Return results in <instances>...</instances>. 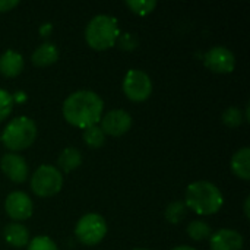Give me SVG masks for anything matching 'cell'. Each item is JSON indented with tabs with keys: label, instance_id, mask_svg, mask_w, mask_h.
Segmentation results:
<instances>
[{
	"label": "cell",
	"instance_id": "1",
	"mask_svg": "<svg viewBox=\"0 0 250 250\" xmlns=\"http://www.w3.org/2000/svg\"><path fill=\"white\" fill-rule=\"evenodd\" d=\"M103 98L91 89L75 91L63 103L64 120L69 125L83 130L86 127L98 125L103 117Z\"/></svg>",
	"mask_w": 250,
	"mask_h": 250
},
{
	"label": "cell",
	"instance_id": "2",
	"mask_svg": "<svg viewBox=\"0 0 250 250\" xmlns=\"http://www.w3.org/2000/svg\"><path fill=\"white\" fill-rule=\"evenodd\" d=\"M185 204L198 215H214L224 205V196L217 185L208 180H198L188 186Z\"/></svg>",
	"mask_w": 250,
	"mask_h": 250
},
{
	"label": "cell",
	"instance_id": "3",
	"mask_svg": "<svg viewBox=\"0 0 250 250\" xmlns=\"http://www.w3.org/2000/svg\"><path fill=\"white\" fill-rule=\"evenodd\" d=\"M120 35L119 22L110 15L94 16L85 28L86 44L97 51H104L111 48Z\"/></svg>",
	"mask_w": 250,
	"mask_h": 250
},
{
	"label": "cell",
	"instance_id": "4",
	"mask_svg": "<svg viewBox=\"0 0 250 250\" xmlns=\"http://www.w3.org/2000/svg\"><path fill=\"white\" fill-rule=\"evenodd\" d=\"M37 138V125L26 116L12 119L1 132V144L13 152L29 148Z\"/></svg>",
	"mask_w": 250,
	"mask_h": 250
},
{
	"label": "cell",
	"instance_id": "5",
	"mask_svg": "<svg viewBox=\"0 0 250 250\" xmlns=\"http://www.w3.org/2000/svg\"><path fill=\"white\" fill-rule=\"evenodd\" d=\"M63 188V173L50 164L40 166L31 176V190L38 198H51Z\"/></svg>",
	"mask_w": 250,
	"mask_h": 250
},
{
	"label": "cell",
	"instance_id": "6",
	"mask_svg": "<svg viewBox=\"0 0 250 250\" xmlns=\"http://www.w3.org/2000/svg\"><path fill=\"white\" fill-rule=\"evenodd\" d=\"M108 231L107 221L104 217L95 212L85 214L75 226V237L85 246H95L101 243Z\"/></svg>",
	"mask_w": 250,
	"mask_h": 250
},
{
	"label": "cell",
	"instance_id": "7",
	"mask_svg": "<svg viewBox=\"0 0 250 250\" xmlns=\"http://www.w3.org/2000/svg\"><path fill=\"white\" fill-rule=\"evenodd\" d=\"M125 95L135 103L148 100L152 94V81L149 75L141 69H130L126 72L122 83Z\"/></svg>",
	"mask_w": 250,
	"mask_h": 250
},
{
	"label": "cell",
	"instance_id": "8",
	"mask_svg": "<svg viewBox=\"0 0 250 250\" xmlns=\"http://www.w3.org/2000/svg\"><path fill=\"white\" fill-rule=\"evenodd\" d=\"M204 63L211 72L226 75V73H231L234 70L236 57L230 48H227L224 45H215L205 53Z\"/></svg>",
	"mask_w": 250,
	"mask_h": 250
},
{
	"label": "cell",
	"instance_id": "9",
	"mask_svg": "<svg viewBox=\"0 0 250 250\" xmlns=\"http://www.w3.org/2000/svg\"><path fill=\"white\" fill-rule=\"evenodd\" d=\"M4 211L15 223L28 220L34 212V204L31 198L21 190L10 192L4 199Z\"/></svg>",
	"mask_w": 250,
	"mask_h": 250
},
{
	"label": "cell",
	"instance_id": "10",
	"mask_svg": "<svg viewBox=\"0 0 250 250\" xmlns=\"http://www.w3.org/2000/svg\"><path fill=\"white\" fill-rule=\"evenodd\" d=\"M100 122H101L100 127L104 132V135H110L116 138L127 133L132 127V116L122 108L105 113Z\"/></svg>",
	"mask_w": 250,
	"mask_h": 250
},
{
	"label": "cell",
	"instance_id": "11",
	"mask_svg": "<svg viewBox=\"0 0 250 250\" xmlns=\"http://www.w3.org/2000/svg\"><path fill=\"white\" fill-rule=\"evenodd\" d=\"M0 168L4 173V176H7V179L13 183H23L29 174L28 163L25 161L23 157L15 152H7L1 157Z\"/></svg>",
	"mask_w": 250,
	"mask_h": 250
},
{
	"label": "cell",
	"instance_id": "12",
	"mask_svg": "<svg viewBox=\"0 0 250 250\" xmlns=\"http://www.w3.org/2000/svg\"><path fill=\"white\" fill-rule=\"evenodd\" d=\"M243 245V236L233 229H221L209 237L211 250H242Z\"/></svg>",
	"mask_w": 250,
	"mask_h": 250
},
{
	"label": "cell",
	"instance_id": "13",
	"mask_svg": "<svg viewBox=\"0 0 250 250\" xmlns=\"http://www.w3.org/2000/svg\"><path fill=\"white\" fill-rule=\"evenodd\" d=\"M3 239L12 248H25L29 243V230L21 223H9L3 229Z\"/></svg>",
	"mask_w": 250,
	"mask_h": 250
},
{
	"label": "cell",
	"instance_id": "14",
	"mask_svg": "<svg viewBox=\"0 0 250 250\" xmlns=\"http://www.w3.org/2000/svg\"><path fill=\"white\" fill-rule=\"evenodd\" d=\"M25 62L21 53L15 50H6L0 56V73L6 78H15L23 70Z\"/></svg>",
	"mask_w": 250,
	"mask_h": 250
},
{
	"label": "cell",
	"instance_id": "15",
	"mask_svg": "<svg viewBox=\"0 0 250 250\" xmlns=\"http://www.w3.org/2000/svg\"><path fill=\"white\" fill-rule=\"evenodd\" d=\"M57 60H59V50H57L56 44H53V42H42L41 45H38L34 50V53L31 56V62L37 67L51 66Z\"/></svg>",
	"mask_w": 250,
	"mask_h": 250
},
{
	"label": "cell",
	"instance_id": "16",
	"mask_svg": "<svg viewBox=\"0 0 250 250\" xmlns=\"http://www.w3.org/2000/svg\"><path fill=\"white\" fill-rule=\"evenodd\" d=\"M231 171L242 180H250V148L243 146L234 152L230 161Z\"/></svg>",
	"mask_w": 250,
	"mask_h": 250
},
{
	"label": "cell",
	"instance_id": "17",
	"mask_svg": "<svg viewBox=\"0 0 250 250\" xmlns=\"http://www.w3.org/2000/svg\"><path fill=\"white\" fill-rule=\"evenodd\" d=\"M81 164H82V154L79 149H76L73 146L64 148L57 158V166H59L57 168L64 173H70V171L76 170Z\"/></svg>",
	"mask_w": 250,
	"mask_h": 250
},
{
	"label": "cell",
	"instance_id": "18",
	"mask_svg": "<svg viewBox=\"0 0 250 250\" xmlns=\"http://www.w3.org/2000/svg\"><path fill=\"white\" fill-rule=\"evenodd\" d=\"M188 236L195 240V242H202V240H207L211 237L212 234V229L208 223L202 221V220H195L192 223L188 224Z\"/></svg>",
	"mask_w": 250,
	"mask_h": 250
},
{
	"label": "cell",
	"instance_id": "19",
	"mask_svg": "<svg viewBox=\"0 0 250 250\" xmlns=\"http://www.w3.org/2000/svg\"><path fill=\"white\" fill-rule=\"evenodd\" d=\"M188 214V207L183 201H174L171 204L167 205L166 211H164V217L170 224H179L180 221L185 220Z\"/></svg>",
	"mask_w": 250,
	"mask_h": 250
},
{
	"label": "cell",
	"instance_id": "20",
	"mask_svg": "<svg viewBox=\"0 0 250 250\" xmlns=\"http://www.w3.org/2000/svg\"><path fill=\"white\" fill-rule=\"evenodd\" d=\"M83 142L85 145H88L89 148H101L105 142V135L104 132L101 130V127L98 125L95 126H91V127H86L83 130Z\"/></svg>",
	"mask_w": 250,
	"mask_h": 250
},
{
	"label": "cell",
	"instance_id": "21",
	"mask_svg": "<svg viewBox=\"0 0 250 250\" xmlns=\"http://www.w3.org/2000/svg\"><path fill=\"white\" fill-rule=\"evenodd\" d=\"M221 120L227 127L236 129V127L242 126V123L245 122V116H243V111L239 107H229V108H226L223 111Z\"/></svg>",
	"mask_w": 250,
	"mask_h": 250
},
{
	"label": "cell",
	"instance_id": "22",
	"mask_svg": "<svg viewBox=\"0 0 250 250\" xmlns=\"http://www.w3.org/2000/svg\"><path fill=\"white\" fill-rule=\"evenodd\" d=\"M126 6L135 15L145 16V15H149L157 7V1L155 0H127Z\"/></svg>",
	"mask_w": 250,
	"mask_h": 250
},
{
	"label": "cell",
	"instance_id": "23",
	"mask_svg": "<svg viewBox=\"0 0 250 250\" xmlns=\"http://www.w3.org/2000/svg\"><path fill=\"white\" fill-rule=\"evenodd\" d=\"M13 95L0 88V122L6 120L13 110Z\"/></svg>",
	"mask_w": 250,
	"mask_h": 250
},
{
	"label": "cell",
	"instance_id": "24",
	"mask_svg": "<svg viewBox=\"0 0 250 250\" xmlns=\"http://www.w3.org/2000/svg\"><path fill=\"white\" fill-rule=\"evenodd\" d=\"M26 250H59L54 240H51L48 236H37L29 240Z\"/></svg>",
	"mask_w": 250,
	"mask_h": 250
},
{
	"label": "cell",
	"instance_id": "25",
	"mask_svg": "<svg viewBox=\"0 0 250 250\" xmlns=\"http://www.w3.org/2000/svg\"><path fill=\"white\" fill-rule=\"evenodd\" d=\"M116 44L122 48V50H126V51H132L138 47V38L135 37V34H130V32H120Z\"/></svg>",
	"mask_w": 250,
	"mask_h": 250
},
{
	"label": "cell",
	"instance_id": "26",
	"mask_svg": "<svg viewBox=\"0 0 250 250\" xmlns=\"http://www.w3.org/2000/svg\"><path fill=\"white\" fill-rule=\"evenodd\" d=\"M19 4L18 0H0V12H9Z\"/></svg>",
	"mask_w": 250,
	"mask_h": 250
},
{
	"label": "cell",
	"instance_id": "27",
	"mask_svg": "<svg viewBox=\"0 0 250 250\" xmlns=\"http://www.w3.org/2000/svg\"><path fill=\"white\" fill-rule=\"evenodd\" d=\"M51 31H53V25L48 23V22H45V23H42V25L40 26V34H41L42 37H48V35L51 34Z\"/></svg>",
	"mask_w": 250,
	"mask_h": 250
},
{
	"label": "cell",
	"instance_id": "28",
	"mask_svg": "<svg viewBox=\"0 0 250 250\" xmlns=\"http://www.w3.org/2000/svg\"><path fill=\"white\" fill-rule=\"evenodd\" d=\"M26 100V95L22 92V91H19V92H16V95L13 97V103L16 101V103H22V101H25Z\"/></svg>",
	"mask_w": 250,
	"mask_h": 250
},
{
	"label": "cell",
	"instance_id": "29",
	"mask_svg": "<svg viewBox=\"0 0 250 250\" xmlns=\"http://www.w3.org/2000/svg\"><path fill=\"white\" fill-rule=\"evenodd\" d=\"M249 202L250 198L248 196V198L245 199V215H246V218H249Z\"/></svg>",
	"mask_w": 250,
	"mask_h": 250
},
{
	"label": "cell",
	"instance_id": "30",
	"mask_svg": "<svg viewBox=\"0 0 250 250\" xmlns=\"http://www.w3.org/2000/svg\"><path fill=\"white\" fill-rule=\"evenodd\" d=\"M171 250H196V249H193L192 246H186V245H182V246H176V248H173Z\"/></svg>",
	"mask_w": 250,
	"mask_h": 250
},
{
	"label": "cell",
	"instance_id": "31",
	"mask_svg": "<svg viewBox=\"0 0 250 250\" xmlns=\"http://www.w3.org/2000/svg\"><path fill=\"white\" fill-rule=\"evenodd\" d=\"M133 250H149V249H133Z\"/></svg>",
	"mask_w": 250,
	"mask_h": 250
}]
</instances>
